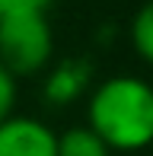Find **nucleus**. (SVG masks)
<instances>
[{"label": "nucleus", "mask_w": 153, "mask_h": 156, "mask_svg": "<svg viewBox=\"0 0 153 156\" xmlns=\"http://www.w3.org/2000/svg\"><path fill=\"white\" fill-rule=\"evenodd\" d=\"M131 45H134L137 58L153 67V0H144L131 19Z\"/></svg>", "instance_id": "obj_6"}, {"label": "nucleus", "mask_w": 153, "mask_h": 156, "mask_svg": "<svg viewBox=\"0 0 153 156\" xmlns=\"http://www.w3.org/2000/svg\"><path fill=\"white\" fill-rule=\"evenodd\" d=\"M0 156H58V134L32 115H13L0 124Z\"/></svg>", "instance_id": "obj_3"}, {"label": "nucleus", "mask_w": 153, "mask_h": 156, "mask_svg": "<svg viewBox=\"0 0 153 156\" xmlns=\"http://www.w3.org/2000/svg\"><path fill=\"white\" fill-rule=\"evenodd\" d=\"M54 61V32L45 13L0 19V64L13 76L48 73Z\"/></svg>", "instance_id": "obj_2"}, {"label": "nucleus", "mask_w": 153, "mask_h": 156, "mask_svg": "<svg viewBox=\"0 0 153 156\" xmlns=\"http://www.w3.org/2000/svg\"><path fill=\"white\" fill-rule=\"evenodd\" d=\"M51 0H0V19L6 16H26V13H45Z\"/></svg>", "instance_id": "obj_8"}, {"label": "nucleus", "mask_w": 153, "mask_h": 156, "mask_svg": "<svg viewBox=\"0 0 153 156\" xmlns=\"http://www.w3.org/2000/svg\"><path fill=\"white\" fill-rule=\"evenodd\" d=\"M93 93V64L86 58H64L58 64H51L41 83V96L48 105H64L76 102V99Z\"/></svg>", "instance_id": "obj_4"}, {"label": "nucleus", "mask_w": 153, "mask_h": 156, "mask_svg": "<svg viewBox=\"0 0 153 156\" xmlns=\"http://www.w3.org/2000/svg\"><path fill=\"white\" fill-rule=\"evenodd\" d=\"M86 127L112 153H137L153 144V83L115 73L86 96Z\"/></svg>", "instance_id": "obj_1"}, {"label": "nucleus", "mask_w": 153, "mask_h": 156, "mask_svg": "<svg viewBox=\"0 0 153 156\" xmlns=\"http://www.w3.org/2000/svg\"><path fill=\"white\" fill-rule=\"evenodd\" d=\"M58 156H112V150L102 144V137L96 131L80 124L58 134Z\"/></svg>", "instance_id": "obj_5"}, {"label": "nucleus", "mask_w": 153, "mask_h": 156, "mask_svg": "<svg viewBox=\"0 0 153 156\" xmlns=\"http://www.w3.org/2000/svg\"><path fill=\"white\" fill-rule=\"evenodd\" d=\"M16 96H19V86H16V76L0 64V124L13 118V108H16Z\"/></svg>", "instance_id": "obj_7"}]
</instances>
